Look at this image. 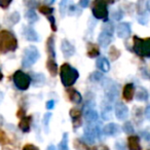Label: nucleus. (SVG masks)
Listing matches in <instances>:
<instances>
[{
  "label": "nucleus",
  "mask_w": 150,
  "mask_h": 150,
  "mask_svg": "<svg viewBox=\"0 0 150 150\" xmlns=\"http://www.w3.org/2000/svg\"><path fill=\"white\" fill-rule=\"evenodd\" d=\"M90 1H91V0H79L80 7H82V8H86V7H88V4H90Z\"/></svg>",
  "instance_id": "nucleus-48"
},
{
  "label": "nucleus",
  "mask_w": 150,
  "mask_h": 150,
  "mask_svg": "<svg viewBox=\"0 0 150 150\" xmlns=\"http://www.w3.org/2000/svg\"><path fill=\"white\" fill-rule=\"evenodd\" d=\"M2 78H3V75H2V73H1V71H0V81L2 80Z\"/></svg>",
  "instance_id": "nucleus-58"
},
{
  "label": "nucleus",
  "mask_w": 150,
  "mask_h": 150,
  "mask_svg": "<svg viewBox=\"0 0 150 150\" xmlns=\"http://www.w3.org/2000/svg\"><path fill=\"white\" fill-rule=\"evenodd\" d=\"M123 11H120V9H117V11H113L112 13V18L114 20H116V21H120L121 19L123 18Z\"/></svg>",
  "instance_id": "nucleus-39"
},
{
  "label": "nucleus",
  "mask_w": 150,
  "mask_h": 150,
  "mask_svg": "<svg viewBox=\"0 0 150 150\" xmlns=\"http://www.w3.org/2000/svg\"><path fill=\"white\" fill-rule=\"evenodd\" d=\"M105 96L107 100L110 102L115 101L118 97V86L114 82L105 84Z\"/></svg>",
  "instance_id": "nucleus-9"
},
{
  "label": "nucleus",
  "mask_w": 150,
  "mask_h": 150,
  "mask_svg": "<svg viewBox=\"0 0 150 150\" xmlns=\"http://www.w3.org/2000/svg\"><path fill=\"white\" fill-rule=\"evenodd\" d=\"M26 20L29 22V24H34L35 22L38 21V17L34 9H29L26 13Z\"/></svg>",
  "instance_id": "nucleus-27"
},
{
  "label": "nucleus",
  "mask_w": 150,
  "mask_h": 150,
  "mask_svg": "<svg viewBox=\"0 0 150 150\" xmlns=\"http://www.w3.org/2000/svg\"><path fill=\"white\" fill-rule=\"evenodd\" d=\"M54 2V0H43L44 5H50Z\"/></svg>",
  "instance_id": "nucleus-51"
},
{
  "label": "nucleus",
  "mask_w": 150,
  "mask_h": 150,
  "mask_svg": "<svg viewBox=\"0 0 150 150\" xmlns=\"http://www.w3.org/2000/svg\"><path fill=\"white\" fill-rule=\"evenodd\" d=\"M149 108L150 107L148 106L147 109H146V117H147V118H149Z\"/></svg>",
  "instance_id": "nucleus-54"
},
{
  "label": "nucleus",
  "mask_w": 150,
  "mask_h": 150,
  "mask_svg": "<svg viewBox=\"0 0 150 150\" xmlns=\"http://www.w3.org/2000/svg\"><path fill=\"white\" fill-rule=\"evenodd\" d=\"M60 75H61V80L62 83L65 86H71L75 83V81L78 79V71L75 68L71 67L69 64L65 63L61 66L60 70Z\"/></svg>",
  "instance_id": "nucleus-2"
},
{
  "label": "nucleus",
  "mask_w": 150,
  "mask_h": 150,
  "mask_svg": "<svg viewBox=\"0 0 150 150\" xmlns=\"http://www.w3.org/2000/svg\"><path fill=\"white\" fill-rule=\"evenodd\" d=\"M83 112H84V118L88 123H92L98 119V113L94 109V103L88 102L83 106Z\"/></svg>",
  "instance_id": "nucleus-7"
},
{
  "label": "nucleus",
  "mask_w": 150,
  "mask_h": 150,
  "mask_svg": "<svg viewBox=\"0 0 150 150\" xmlns=\"http://www.w3.org/2000/svg\"><path fill=\"white\" fill-rule=\"evenodd\" d=\"M2 150H18V149L16 147H13V146L7 145V146H4V147L2 148Z\"/></svg>",
  "instance_id": "nucleus-50"
},
{
  "label": "nucleus",
  "mask_w": 150,
  "mask_h": 150,
  "mask_svg": "<svg viewBox=\"0 0 150 150\" xmlns=\"http://www.w3.org/2000/svg\"><path fill=\"white\" fill-rule=\"evenodd\" d=\"M104 1L107 3V4H112V3H114L115 0H104Z\"/></svg>",
  "instance_id": "nucleus-53"
},
{
  "label": "nucleus",
  "mask_w": 150,
  "mask_h": 150,
  "mask_svg": "<svg viewBox=\"0 0 150 150\" xmlns=\"http://www.w3.org/2000/svg\"><path fill=\"white\" fill-rule=\"evenodd\" d=\"M8 139H7V136L5 135L4 132L0 131V144H5L7 143Z\"/></svg>",
  "instance_id": "nucleus-45"
},
{
  "label": "nucleus",
  "mask_w": 150,
  "mask_h": 150,
  "mask_svg": "<svg viewBox=\"0 0 150 150\" xmlns=\"http://www.w3.org/2000/svg\"><path fill=\"white\" fill-rule=\"evenodd\" d=\"M123 132L127 134H133L134 133V127L129 121H127V122L123 125V127H122Z\"/></svg>",
  "instance_id": "nucleus-37"
},
{
  "label": "nucleus",
  "mask_w": 150,
  "mask_h": 150,
  "mask_svg": "<svg viewBox=\"0 0 150 150\" xmlns=\"http://www.w3.org/2000/svg\"><path fill=\"white\" fill-rule=\"evenodd\" d=\"M138 22H139L140 24H142V25H146V24L148 23V15L147 13H141V15L139 16V18H138Z\"/></svg>",
  "instance_id": "nucleus-40"
},
{
  "label": "nucleus",
  "mask_w": 150,
  "mask_h": 150,
  "mask_svg": "<svg viewBox=\"0 0 150 150\" xmlns=\"http://www.w3.org/2000/svg\"><path fill=\"white\" fill-rule=\"evenodd\" d=\"M70 116H71V120H72V123H73V127H74V129H78V127L82 125L81 111L77 108H72L70 110Z\"/></svg>",
  "instance_id": "nucleus-11"
},
{
  "label": "nucleus",
  "mask_w": 150,
  "mask_h": 150,
  "mask_svg": "<svg viewBox=\"0 0 150 150\" xmlns=\"http://www.w3.org/2000/svg\"><path fill=\"white\" fill-rule=\"evenodd\" d=\"M96 66L100 69L102 72H108L110 70V64H109V61L107 60L104 57H101L97 60Z\"/></svg>",
  "instance_id": "nucleus-20"
},
{
  "label": "nucleus",
  "mask_w": 150,
  "mask_h": 150,
  "mask_svg": "<svg viewBox=\"0 0 150 150\" xmlns=\"http://www.w3.org/2000/svg\"><path fill=\"white\" fill-rule=\"evenodd\" d=\"M13 82L15 86L21 91H27L31 83V78L29 75L19 70L13 74Z\"/></svg>",
  "instance_id": "nucleus-6"
},
{
  "label": "nucleus",
  "mask_w": 150,
  "mask_h": 150,
  "mask_svg": "<svg viewBox=\"0 0 150 150\" xmlns=\"http://www.w3.org/2000/svg\"><path fill=\"white\" fill-rule=\"evenodd\" d=\"M100 54V50H99V46L95 43L92 42H88V57L90 58H97Z\"/></svg>",
  "instance_id": "nucleus-23"
},
{
  "label": "nucleus",
  "mask_w": 150,
  "mask_h": 150,
  "mask_svg": "<svg viewBox=\"0 0 150 150\" xmlns=\"http://www.w3.org/2000/svg\"><path fill=\"white\" fill-rule=\"evenodd\" d=\"M2 125H3V117L0 115V127H1Z\"/></svg>",
  "instance_id": "nucleus-56"
},
{
  "label": "nucleus",
  "mask_w": 150,
  "mask_h": 150,
  "mask_svg": "<svg viewBox=\"0 0 150 150\" xmlns=\"http://www.w3.org/2000/svg\"><path fill=\"white\" fill-rule=\"evenodd\" d=\"M115 115L118 120H125L129 116V109L123 103H116L115 104Z\"/></svg>",
  "instance_id": "nucleus-10"
},
{
  "label": "nucleus",
  "mask_w": 150,
  "mask_h": 150,
  "mask_svg": "<svg viewBox=\"0 0 150 150\" xmlns=\"http://www.w3.org/2000/svg\"><path fill=\"white\" fill-rule=\"evenodd\" d=\"M74 145H75V147L77 148V150H88V148L84 146L83 143L80 142V140H76L75 143H74Z\"/></svg>",
  "instance_id": "nucleus-44"
},
{
  "label": "nucleus",
  "mask_w": 150,
  "mask_h": 150,
  "mask_svg": "<svg viewBox=\"0 0 150 150\" xmlns=\"http://www.w3.org/2000/svg\"><path fill=\"white\" fill-rule=\"evenodd\" d=\"M58 150H69L68 148V134L64 133L63 134V137L61 142L59 143Z\"/></svg>",
  "instance_id": "nucleus-28"
},
{
  "label": "nucleus",
  "mask_w": 150,
  "mask_h": 150,
  "mask_svg": "<svg viewBox=\"0 0 150 150\" xmlns=\"http://www.w3.org/2000/svg\"><path fill=\"white\" fill-rule=\"evenodd\" d=\"M134 52L140 57H150V38H139L134 36Z\"/></svg>",
  "instance_id": "nucleus-3"
},
{
  "label": "nucleus",
  "mask_w": 150,
  "mask_h": 150,
  "mask_svg": "<svg viewBox=\"0 0 150 150\" xmlns=\"http://www.w3.org/2000/svg\"><path fill=\"white\" fill-rule=\"evenodd\" d=\"M46 67H47V70L52 76H56L58 74V64H57L56 60H50L48 59L47 62H46Z\"/></svg>",
  "instance_id": "nucleus-25"
},
{
  "label": "nucleus",
  "mask_w": 150,
  "mask_h": 150,
  "mask_svg": "<svg viewBox=\"0 0 150 150\" xmlns=\"http://www.w3.org/2000/svg\"><path fill=\"white\" fill-rule=\"evenodd\" d=\"M83 133V139L86 143L94 144L96 142V139L98 137V127H94L93 125L88 123L86 127V129H84Z\"/></svg>",
  "instance_id": "nucleus-8"
},
{
  "label": "nucleus",
  "mask_w": 150,
  "mask_h": 150,
  "mask_svg": "<svg viewBox=\"0 0 150 150\" xmlns=\"http://www.w3.org/2000/svg\"><path fill=\"white\" fill-rule=\"evenodd\" d=\"M102 32H104V33L108 34V35L112 36L113 32H114V27H113V25L111 23H109V22H107V23H104V25H103L102 27Z\"/></svg>",
  "instance_id": "nucleus-31"
},
{
  "label": "nucleus",
  "mask_w": 150,
  "mask_h": 150,
  "mask_svg": "<svg viewBox=\"0 0 150 150\" xmlns=\"http://www.w3.org/2000/svg\"><path fill=\"white\" fill-rule=\"evenodd\" d=\"M26 4H27V6L29 7L30 9H33L37 6L38 3L36 0H28V2H26Z\"/></svg>",
  "instance_id": "nucleus-46"
},
{
  "label": "nucleus",
  "mask_w": 150,
  "mask_h": 150,
  "mask_svg": "<svg viewBox=\"0 0 150 150\" xmlns=\"http://www.w3.org/2000/svg\"><path fill=\"white\" fill-rule=\"evenodd\" d=\"M46 50H47L48 59L56 60V50H54V35H50L46 40Z\"/></svg>",
  "instance_id": "nucleus-15"
},
{
  "label": "nucleus",
  "mask_w": 150,
  "mask_h": 150,
  "mask_svg": "<svg viewBox=\"0 0 150 150\" xmlns=\"http://www.w3.org/2000/svg\"><path fill=\"white\" fill-rule=\"evenodd\" d=\"M24 116H25V112H24V110L18 111V117H24Z\"/></svg>",
  "instance_id": "nucleus-52"
},
{
  "label": "nucleus",
  "mask_w": 150,
  "mask_h": 150,
  "mask_svg": "<svg viewBox=\"0 0 150 150\" xmlns=\"http://www.w3.org/2000/svg\"><path fill=\"white\" fill-rule=\"evenodd\" d=\"M127 147L129 150H142L140 145V139L138 136H129L127 138Z\"/></svg>",
  "instance_id": "nucleus-16"
},
{
  "label": "nucleus",
  "mask_w": 150,
  "mask_h": 150,
  "mask_svg": "<svg viewBox=\"0 0 150 150\" xmlns=\"http://www.w3.org/2000/svg\"><path fill=\"white\" fill-rule=\"evenodd\" d=\"M13 0H0V7L3 9H6L11 5Z\"/></svg>",
  "instance_id": "nucleus-43"
},
{
  "label": "nucleus",
  "mask_w": 150,
  "mask_h": 150,
  "mask_svg": "<svg viewBox=\"0 0 150 150\" xmlns=\"http://www.w3.org/2000/svg\"><path fill=\"white\" fill-rule=\"evenodd\" d=\"M132 33L131 30V25L129 23H120L119 25H117L116 28V34L119 38H127Z\"/></svg>",
  "instance_id": "nucleus-12"
},
{
  "label": "nucleus",
  "mask_w": 150,
  "mask_h": 150,
  "mask_svg": "<svg viewBox=\"0 0 150 150\" xmlns=\"http://www.w3.org/2000/svg\"><path fill=\"white\" fill-rule=\"evenodd\" d=\"M23 150H39V149L35 145H33V144H27V145L24 146Z\"/></svg>",
  "instance_id": "nucleus-47"
},
{
  "label": "nucleus",
  "mask_w": 150,
  "mask_h": 150,
  "mask_svg": "<svg viewBox=\"0 0 150 150\" xmlns=\"http://www.w3.org/2000/svg\"><path fill=\"white\" fill-rule=\"evenodd\" d=\"M0 27H1V26H0Z\"/></svg>",
  "instance_id": "nucleus-59"
},
{
  "label": "nucleus",
  "mask_w": 150,
  "mask_h": 150,
  "mask_svg": "<svg viewBox=\"0 0 150 150\" xmlns=\"http://www.w3.org/2000/svg\"><path fill=\"white\" fill-rule=\"evenodd\" d=\"M92 13L96 19L107 20V18H108L107 3L104 0H94L92 5Z\"/></svg>",
  "instance_id": "nucleus-5"
},
{
  "label": "nucleus",
  "mask_w": 150,
  "mask_h": 150,
  "mask_svg": "<svg viewBox=\"0 0 150 150\" xmlns=\"http://www.w3.org/2000/svg\"><path fill=\"white\" fill-rule=\"evenodd\" d=\"M67 7H68V0H61L59 8H60V13L62 17H65V13L67 11Z\"/></svg>",
  "instance_id": "nucleus-35"
},
{
  "label": "nucleus",
  "mask_w": 150,
  "mask_h": 150,
  "mask_svg": "<svg viewBox=\"0 0 150 150\" xmlns=\"http://www.w3.org/2000/svg\"><path fill=\"white\" fill-rule=\"evenodd\" d=\"M67 95H68L69 100L72 103H74V104H79L82 100L81 95L76 90H74V88H69V90L67 91Z\"/></svg>",
  "instance_id": "nucleus-19"
},
{
  "label": "nucleus",
  "mask_w": 150,
  "mask_h": 150,
  "mask_svg": "<svg viewBox=\"0 0 150 150\" xmlns=\"http://www.w3.org/2000/svg\"><path fill=\"white\" fill-rule=\"evenodd\" d=\"M18 47V40L11 32L7 30L0 31V52L6 54L9 52H15Z\"/></svg>",
  "instance_id": "nucleus-1"
},
{
  "label": "nucleus",
  "mask_w": 150,
  "mask_h": 150,
  "mask_svg": "<svg viewBox=\"0 0 150 150\" xmlns=\"http://www.w3.org/2000/svg\"><path fill=\"white\" fill-rule=\"evenodd\" d=\"M103 78H104V75H103L101 72H99V71H95V72H93L90 76V79L92 80V81H98L99 82V81H101Z\"/></svg>",
  "instance_id": "nucleus-33"
},
{
  "label": "nucleus",
  "mask_w": 150,
  "mask_h": 150,
  "mask_svg": "<svg viewBox=\"0 0 150 150\" xmlns=\"http://www.w3.org/2000/svg\"><path fill=\"white\" fill-rule=\"evenodd\" d=\"M148 98H149V95H148L147 90L142 86H139L137 88V93H136V99L138 101H147Z\"/></svg>",
  "instance_id": "nucleus-24"
},
{
  "label": "nucleus",
  "mask_w": 150,
  "mask_h": 150,
  "mask_svg": "<svg viewBox=\"0 0 150 150\" xmlns=\"http://www.w3.org/2000/svg\"><path fill=\"white\" fill-rule=\"evenodd\" d=\"M123 98L125 99V101L129 102L133 100L134 95H135V86L133 83H127L123 88Z\"/></svg>",
  "instance_id": "nucleus-17"
},
{
  "label": "nucleus",
  "mask_w": 150,
  "mask_h": 150,
  "mask_svg": "<svg viewBox=\"0 0 150 150\" xmlns=\"http://www.w3.org/2000/svg\"><path fill=\"white\" fill-rule=\"evenodd\" d=\"M48 21L50 22V28H52V30L54 32L57 31V26H56V20H54V18L52 17V16H48L47 17Z\"/></svg>",
  "instance_id": "nucleus-42"
},
{
  "label": "nucleus",
  "mask_w": 150,
  "mask_h": 150,
  "mask_svg": "<svg viewBox=\"0 0 150 150\" xmlns=\"http://www.w3.org/2000/svg\"><path fill=\"white\" fill-rule=\"evenodd\" d=\"M20 22V13L18 11H13L11 16L8 17V20H7V23L9 25H16Z\"/></svg>",
  "instance_id": "nucleus-30"
},
{
  "label": "nucleus",
  "mask_w": 150,
  "mask_h": 150,
  "mask_svg": "<svg viewBox=\"0 0 150 150\" xmlns=\"http://www.w3.org/2000/svg\"><path fill=\"white\" fill-rule=\"evenodd\" d=\"M39 11L44 16H52V13H54V8L52 7H50L48 5H42V6H39Z\"/></svg>",
  "instance_id": "nucleus-32"
},
{
  "label": "nucleus",
  "mask_w": 150,
  "mask_h": 150,
  "mask_svg": "<svg viewBox=\"0 0 150 150\" xmlns=\"http://www.w3.org/2000/svg\"><path fill=\"white\" fill-rule=\"evenodd\" d=\"M24 36H25L26 39L29 40V41H37L38 40L37 32L32 27H30V26L24 28Z\"/></svg>",
  "instance_id": "nucleus-18"
},
{
  "label": "nucleus",
  "mask_w": 150,
  "mask_h": 150,
  "mask_svg": "<svg viewBox=\"0 0 150 150\" xmlns=\"http://www.w3.org/2000/svg\"><path fill=\"white\" fill-rule=\"evenodd\" d=\"M2 99H3V94L1 92H0V103H1V101H2Z\"/></svg>",
  "instance_id": "nucleus-57"
},
{
  "label": "nucleus",
  "mask_w": 150,
  "mask_h": 150,
  "mask_svg": "<svg viewBox=\"0 0 150 150\" xmlns=\"http://www.w3.org/2000/svg\"><path fill=\"white\" fill-rule=\"evenodd\" d=\"M101 116L104 120H109L111 117V106L107 103H104L102 106V111H101Z\"/></svg>",
  "instance_id": "nucleus-26"
},
{
  "label": "nucleus",
  "mask_w": 150,
  "mask_h": 150,
  "mask_svg": "<svg viewBox=\"0 0 150 150\" xmlns=\"http://www.w3.org/2000/svg\"><path fill=\"white\" fill-rule=\"evenodd\" d=\"M133 115L135 116L136 119L140 118V121L142 120V110L140 109V107H136L133 111Z\"/></svg>",
  "instance_id": "nucleus-41"
},
{
  "label": "nucleus",
  "mask_w": 150,
  "mask_h": 150,
  "mask_svg": "<svg viewBox=\"0 0 150 150\" xmlns=\"http://www.w3.org/2000/svg\"><path fill=\"white\" fill-rule=\"evenodd\" d=\"M54 100H50V101H47L46 102V109L50 110V109H54Z\"/></svg>",
  "instance_id": "nucleus-49"
},
{
  "label": "nucleus",
  "mask_w": 150,
  "mask_h": 150,
  "mask_svg": "<svg viewBox=\"0 0 150 150\" xmlns=\"http://www.w3.org/2000/svg\"><path fill=\"white\" fill-rule=\"evenodd\" d=\"M108 54H109V58H110L111 61H116L121 54L120 50H119L118 48L115 47V46H111Z\"/></svg>",
  "instance_id": "nucleus-29"
},
{
  "label": "nucleus",
  "mask_w": 150,
  "mask_h": 150,
  "mask_svg": "<svg viewBox=\"0 0 150 150\" xmlns=\"http://www.w3.org/2000/svg\"><path fill=\"white\" fill-rule=\"evenodd\" d=\"M50 118H52V113L47 112L44 114L43 119H42V123H43V127L45 129V133H48V125H50Z\"/></svg>",
  "instance_id": "nucleus-34"
},
{
  "label": "nucleus",
  "mask_w": 150,
  "mask_h": 150,
  "mask_svg": "<svg viewBox=\"0 0 150 150\" xmlns=\"http://www.w3.org/2000/svg\"><path fill=\"white\" fill-rule=\"evenodd\" d=\"M31 120H32V117L31 116H24V117H22L21 121H20V123H19V127L21 129L22 132H24V133H28V132L30 131Z\"/></svg>",
  "instance_id": "nucleus-21"
},
{
  "label": "nucleus",
  "mask_w": 150,
  "mask_h": 150,
  "mask_svg": "<svg viewBox=\"0 0 150 150\" xmlns=\"http://www.w3.org/2000/svg\"><path fill=\"white\" fill-rule=\"evenodd\" d=\"M39 58H40V54L37 48L33 45L28 46L25 50V52H24L23 60H22V66L24 68H29V67L33 66Z\"/></svg>",
  "instance_id": "nucleus-4"
},
{
  "label": "nucleus",
  "mask_w": 150,
  "mask_h": 150,
  "mask_svg": "<svg viewBox=\"0 0 150 150\" xmlns=\"http://www.w3.org/2000/svg\"><path fill=\"white\" fill-rule=\"evenodd\" d=\"M103 133H104V135H106V136L114 137V136H117L120 134V127H119L117 125H115V123L111 122V123H108V125H105L104 129H103Z\"/></svg>",
  "instance_id": "nucleus-14"
},
{
  "label": "nucleus",
  "mask_w": 150,
  "mask_h": 150,
  "mask_svg": "<svg viewBox=\"0 0 150 150\" xmlns=\"http://www.w3.org/2000/svg\"><path fill=\"white\" fill-rule=\"evenodd\" d=\"M111 41H112V37L110 35L104 33V32H101L98 37V42L102 47H107L111 43Z\"/></svg>",
  "instance_id": "nucleus-22"
},
{
  "label": "nucleus",
  "mask_w": 150,
  "mask_h": 150,
  "mask_svg": "<svg viewBox=\"0 0 150 150\" xmlns=\"http://www.w3.org/2000/svg\"><path fill=\"white\" fill-rule=\"evenodd\" d=\"M77 6L74 4H71L67 7V11H68V15L70 16H75V15H79V13H77Z\"/></svg>",
  "instance_id": "nucleus-38"
},
{
  "label": "nucleus",
  "mask_w": 150,
  "mask_h": 150,
  "mask_svg": "<svg viewBox=\"0 0 150 150\" xmlns=\"http://www.w3.org/2000/svg\"><path fill=\"white\" fill-rule=\"evenodd\" d=\"M33 79H34V82L35 83H43L44 80H45V78H44V76L42 74H39V73H33Z\"/></svg>",
  "instance_id": "nucleus-36"
},
{
  "label": "nucleus",
  "mask_w": 150,
  "mask_h": 150,
  "mask_svg": "<svg viewBox=\"0 0 150 150\" xmlns=\"http://www.w3.org/2000/svg\"><path fill=\"white\" fill-rule=\"evenodd\" d=\"M47 150H56V148H54V145H50L47 147Z\"/></svg>",
  "instance_id": "nucleus-55"
},
{
  "label": "nucleus",
  "mask_w": 150,
  "mask_h": 150,
  "mask_svg": "<svg viewBox=\"0 0 150 150\" xmlns=\"http://www.w3.org/2000/svg\"><path fill=\"white\" fill-rule=\"evenodd\" d=\"M61 50H62V52L64 54L65 58H70L73 54H75V47L73 44L70 43V41H68L67 39H64L62 41V44H61Z\"/></svg>",
  "instance_id": "nucleus-13"
}]
</instances>
